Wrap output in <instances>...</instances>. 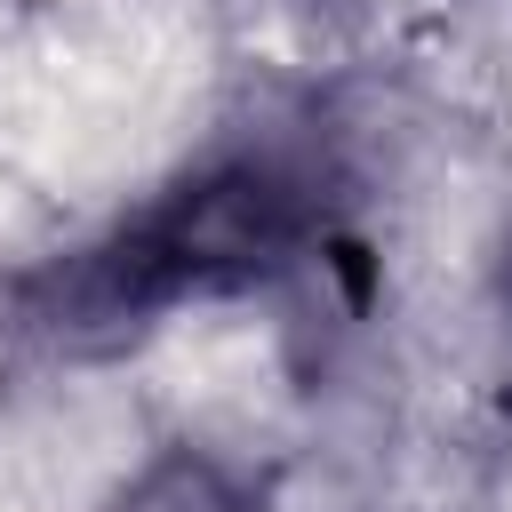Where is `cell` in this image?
I'll use <instances>...</instances> for the list:
<instances>
[{"label": "cell", "mask_w": 512, "mask_h": 512, "mask_svg": "<svg viewBox=\"0 0 512 512\" xmlns=\"http://www.w3.org/2000/svg\"><path fill=\"white\" fill-rule=\"evenodd\" d=\"M328 200L320 176L280 152H240L152 208H136L112 240L80 248L64 272H48V320L56 328H128L192 296H232L256 280H280L288 264L320 256Z\"/></svg>", "instance_id": "obj_1"}, {"label": "cell", "mask_w": 512, "mask_h": 512, "mask_svg": "<svg viewBox=\"0 0 512 512\" xmlns=\"http://www.w3.org/2000/svg\"><path fill=\"white\" fill-rule=\"evenodd\" d=\"M112 512H248V496H240V480L224 464L184 448V456H160Z\"/></svg>", "instance_id": "obj_2"}]
</instances>
